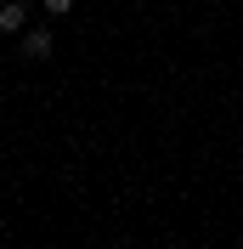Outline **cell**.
<instances>
[{
    "label": "cell",
    "instance_id": "obj_1",
    "mask_svg": "<svg viewBox=\"0 0 243 249\" xmlns=\"http://www.w3.org/2000/svg\"><path fill=\"white\" fill-rule=\"evenodd\" d=\"M51 51H57L51 46V29H23V57L29 62H46Z\"/></svg>",
    "mask_w": 243,
    "mask_h": 249
},
{
    "label": "cell",
    "instance_id": "obj_2",
    "mask_svg": "<svg viewBox=\"0 0 243 249\" xmlns=\"http://www.w3.org/2000/svg\"><path fill=\"white\" fill-rule=\"evenodd\" d=\"M29 29V6H23V0H6V6H0V34H23Z\"/></svg>",
    "mask_w": 243,
    "mask_h": 249
},
{
    "label": "cell",
    "instance_id": "obj_3",
    "mask_svg": "<svg viewBox=\"0 0 243 249\" xmlns=\"http://www.w3.org/2000/svg\"><path fill=\"white\" fill-rule=\"evenodd\" d=\"M46 6V17H62V12H74V0H40Z\"/></svg>",
    "mask_w": 243,
    "mask_h": 249
}]
</instances>
